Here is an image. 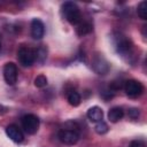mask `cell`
Here are the masks:
<instances>
[{
	"label": "cell",
	"instance_id": "obj_6",
	"mask_svg": "<svg viewBox=\"0 0 147 147\" xmlns=\"http://www.w3.org/2000/svg\"><path fill=\"white\" fill-rule=\"evenodd\" d=\"M123 87H124V91H125L126 95H129L131 98H137L144 92L142 84L140 82L136 80V79H129V80L124 82Z\"/></svg>",
	"mask_w": 147,
	"mask_h": 147
},
{
	"label": "cell",
	"instance_id": "obj_17",
	"mask_svg": "<svg viewBox=\"0 0 147 147\" xmlns=\"http://www.w3.org/2000/svg\"><path fill=\"white\" fill-rule=\"evenodd\" d=\"M94 131H95L98 134H105V133L108 132V125H107L103 121L96 122V124L94 125Z\"/></svg>",
	"mask_w": 147,
	"mask_h": 147
},
{
	"label": "cell",
	"instance_id": "obj_2",
	"mask_svg": "<svg viewBox=\"0 0 147 147\" xmlns=\"http://www.w3.org/2000/svg\"><path fill=\"white\" fill-rule=\"evenodd\" d=\"M115 47L117 53L125 60H130L133 56V44L122 33H117L115 37Z\"/></svg>",
	"mask_w": 147,
	"mask_h": 147
},
{
	"label": "cell",
	"instance_id": "obj_4",
	"mask_svg": "<svg viewBox=\"0 0 147 147\" xmlns=\"http://www.w3.org/2000/svg\"><path fill=\"white\" fill-rule=\"evenodd\" d=\"M17 59L18 62L23 67H30L36 61V55H34V49L28 47V46H21L17 51Z\"/></svg>",
	"mask_w": 147,
	"mask_h": 147
},
{
	"label": "cell",
	"instance_id": "obj_20",
	"mask_svg": "<svg viewBox=\"0 0 147 147\" xmlns=\"http://www.w3.org/2000/svg\"><path fill=\"white\" fill-rule=\"evenodd\" d=\"M129 147H141V146H140V142H139L138 140H132V141L130 142Z\"/></svg>",
	"mask_w": 147,
	"mask_h": 147
},
{
	"label": "cell",
	"instance_id": "obj_5",
	"mask_svg": "<svg viewBox=\"0 0 147 147\" xmlns=\"http://www.w3.org/2000/svg\"><path fill=\"white\" fill-rule=\"evenodd\" d=\"M22 127L28 134H34L39 129V118L33 114H26L21 119Z\"/></svg>",
	"mask_w": 147,
	"mask_h": 147
},
{
	"label": "cell",
	"instance_id": "obj_13",
	"mask_svg": "<svg viewBox=\"0 0 147 147\" xmlns=\"http://www.w3.org/2000/svg\"><path fill=\"white\" fill-rule=\"evenodd\" d=\"M92 31V24L88 22H83V23H78L77 28H76V33L78 36H86Z\"/></svg>",
	"mask_w": 147,
	"mask_h": 147
},
{
	"label": "cell",
	"instance_id": "obj_8",
	"mask_svg": "<svg viewBox=\"0 0 147 147\" xmlns=\"http://www.w3.org/2000/svg\"><path fill=\"white\" fill-rule=\"evenodd\" d=\"M3 78L8 85H14L17 80V67L14 62H8L3 67Z\"/></svg>",
	"mask_w": 147,
	"mask_h": 147
},
{
	"label": "cell",
	"instance_id": "obj_15",
	"mask_svg": "<svg viewBox=\"0 0 147 147\" xmlns=\"http://www.w3.org/2000/svg\"><path fill=\"white\" fill-rule=\"evenodd\" d=\"M34 55H36V61L42 63L45 60H46V56H47V49L44 47V46H40L38 48L34 49Z\"/></svg>",
	"mask_w": 147,
	"mask_h": 147
},
{
	"label": "cell",
	"instance_id": "obj_3",
	"mask_svg": "<svg viewBox=\"0 0 147 147\" xmlns=\"http://www.w3.org/2000/svg\"><path fill=\"white\" fill-rule=\"evenodd\" d=\"M62 14L70 24H78L82 20V15L78 6L71 1H67L62 5Z\"/></svg>",
	"mask_w": 147,
	"mask_h": 147
},
{
	"label": "cell",
	"instance_id": "obj_19",
	"mask_svg": "<svg viewBox=\"0 0 147 147\" xmlns=\"http://www.w3.org/2000/svg\"><path fill=\"white\" fill-rule=\"evenodd\" d=\"M129 117H131V118H138V116H139V109H137V108H131L130 110H129Z\"/></svg>",
	"mask_w": 147,
	"mask_h": 147
},
{
	"label": "cell",
	"instance_id": "obj_21",
	"mask_svg": "<svg viewBox=\"0 0 147 147\" xmlns=\"http://www.w3.org/2000/svg\"><path fill=\"white\" fill-rule=\"evenodd\" d=\"M0 48H1V40H0Z\"/></svg>",
	"mask_w": 147,
	"mask_h": 147
},
{
	"label": "cell",
	"instance_id": "obj_12",
	"mask_svg": "<svg viewBox=\"0 0 147 147\" xmlns=\"http://www.w3.org/2000/svg\"><path fill=\"white\" fill-rule=\"evenodd\" d=\"M124 116V111L121 107H114L108 111V119L111 123H116L119 119H122Z\"/></svg>",
	"mask_w": 147,
	"mask_h": 147
},
{
	"label": "cell",
	"instance_id": "obj_18",
	"mask_svg": "<svg viewBox=\"0 0 147 147\" xmlns=\"http://www.w3.org/2000/svg\"><path fill=\"white\" fill-rule=\"evenodd\" d=\"M46 85H47V78H46V76L39 75V76H37L34 78V86L36 87L41 88V87H45Z\"/></svg>",
	"mask_w": 147,
	"mask_h": 147
},
{
	"label": "cell",
	"instance_id": "obj_7",
	"mask_svg": "<svg viewBox=\"0 0 147 147\" xmlns=\"http://www.w3.org/2000/svg\"><path fill=\"white\" fill-rule=\"evenodd\" d=\"M92 68H93V70L98 75H106L109 71V69H110L109 63L107 62V60L102 55H100V54H98V55H95L93 57Z\"/></svg>",
	"mask_w": 147,
	"mask_h": 147
},
{
	"label": "cell",
	"instance_id": "obj_16",
	"mask_svg": "<svg viewBox=\"0 0 147 147\" xmlns=\"http://www.w3.org/2000/svg\"><path fill=\"white\" fill-rule=\"evenodd\" d=\"M137 13H138V16L141 20H147V2L146 1H141L138 5Z\"/></svg>",
	"mask_w": 147,
	"mask_h": 147
},
{
	"label": "cell",
	"instance_id": "obj_1",
	"mask_svg": "<svg viewBox=\"0 0 147 147\" xmlns=\"http://www.w3.org/2000/svg\"><path fill=\"white\" fill-rule=\"evenodd\" d=\"M61 142L65 145H75L79 139V127L75 122H68L57 134Z\"/></svg>",
	"mask_w": 147,
	"mask_h": 147
},
{
	"label": "cell",
	"instance_id": "obj_10",
	"mask_svg": "<svg viewBox=\"0 0 147 147\" xmlns=\"http://www.w3.org/2000/svg\"><path fill=\"white\" fill-rule=\"evenodd\" d=\"M45 34V25L39 18H33L31 22V36L33 39H41Z\"/></svg>",
	"mask_w": 147,
	"mask_h": 147
},
{
	"label": "cell",
	"instance_id": "obj_14",
	"mask_svg": "<svg viewBox=\"0 0 147 147\" xmlns=\"http://www.w3.org/2000/svg\"><path fill=\"white\" fill-rule=\"evenodd\" d=\"M67 100H68L69 105H71L72 107L79 106V105H80V101H82L79 93L76 92V91H70V92L68 93V95H67Z\"/></svg>",
	"mask_w": 147,
	"mask_h": 147
},
{
	"label": "cell",
	"instance_id": "obj_9",
	"mask_svg": "<svg viewBox=\"0 0 147 147\" xmlns=\"http://www.w3.org/2000/svg\"><path fill=\"white\" fill-rule=\"evenodd\" d=\"M6 134L8 136V138L10 140H13L14 142H22L24 140V134L22 132V130L15 125V124H10L6 127Z\"/></svg>",
	"mask_w": 147,
	"mask_h": 147
},
{
	"label": "cell",
	"instance_id": "obj_11",
	"mask_svg": "<svg viewBox=\"0 0 147 147\" xmlns=\"http://www.w3.org/2000/svg\"><path fill=\"white\" fill-rule=\"evenodd\" d=\"M87 118L91 121V122H94V123H96V122H100V121H102V118H103V111H102V109L100 108V107H98V106H94V107H91L88 110H87Z\"/></svg>",
	"mask_w": 147,
	"mask_h": 147
}]
</instances>
